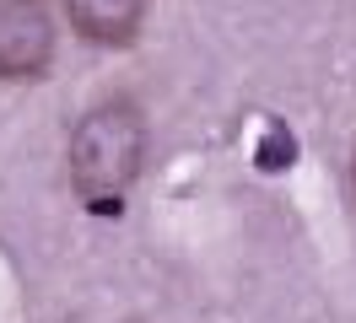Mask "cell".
Wrapping results in <instances>:
<instances>
[{
	"label": "cell",
	"mask_w": 356,
	"mask_h": 323,
	"mask_svg": "<svg viewBox=\"0 0 356 323\" xmlns=\"http://www.w3.org/2000/svg\"><path fill=\"white\" fill-rule=\"evenodd\" d=\"M60 6H65L70 27L87 43H103V49L135 43L140 22H146V0H60Z\"/></svg>",
	"instance_id": "3"
},
{
	"label": "cell",
	"mask_w": 356,
	"mask_h": 323,
	"mask_svg": "<svg viewBox=\"0 0 356 323\" xmlns=\"http://www.w3.org/2000/svg\"><path fill=\"white\" fill-rule=\"evenodd\" d=\"M291 162H297V140H291L286 124H270L265 140H259V151H254V167L259 172H286Z\"/></svg>",
	"instance_id": "4"
},
{
	"label": "cell",
	"mask_w": 356,
	"mask_h": 323,
	"mask_svg": "<svg viewBox=\"0 0 356 323\" xmlns=\"http://www.w3.org/2000/svg\"><path fill=\"white\" fill-rule=\"evenodd\" d=\"M54 60V17L44 0H0V81H38Z\"/></svg>",
	"instance_id": "2"
},
{
	"label": "cell",
	"mask_w": 356,
	"mask_h": 323,
	"mask_svg": "<svg viewBox=\"0 0 356 323\" xmlns=\"http://www.w3.org/2000/svg\"><path fill=\"white\" fill-rule=\"evenodd\" d=\"M70 183L81 199L97 194H124L135 183L140 156H146V113L130 97H108L81 113V124L70 129Z\"/></svg>",
	"instance_id": "1"
},
{
	"label": "cell",
	"mask_w": 356,
	"mask_h": 323,
	"mask_svg": "<svg viewBox=\"0 0 356 323\" xmlns=\"http://www.w3.org/2000/svg\"><path fill=\"white\" fill-rule=\"evenodd\" d=\"M351 194H356V156H351Z\"/></svg>",
	"instance_id": "5"
}]
</instances>
